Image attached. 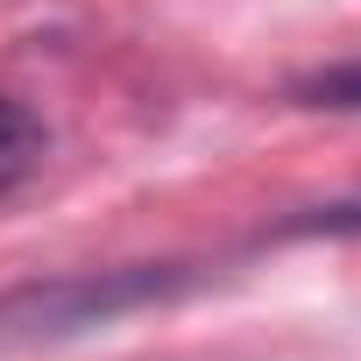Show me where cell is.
<instances>
[{
  "label": "cell",
  "mask_w": 361,
  "mask_h": 361,
  "mask_svg": "<svg viewBox=\"0 0 361 361\" xmlns=\"http://www.w3.org/2000/svg\"><path fill=\"white\" fill-rule=\"evenodd\" d=\"M312 227H333V234H361V206H333V213H319Z\"/></svg>",
  "instance_id": "obj_3"
},
{
  "label": "cell",
  "mask_w": 361,
  "mask_h": 361,
  "mask_svg": "<svg viewBox=\"0 0 361 361\" xmlns=\"http://www.w3.org/2000/svg\"><path fill=\"white\" fill-rule=\"evenodd\" d=\"M298 99H312V106H361V64H340V71L305 78Z\"/></svg>",
  "instance_id": "obj_2"
},
{
  "label": "cell",
  "mask_w": 361,
  "mask_h": 361,
  "mask_svg": "<svg viewBox=\"0 0 361 361\" xmlns=\"http://www.w3.org/2000/svg\"><path fill=\"white\" fill-rule=\"evenodd\" d=\"M36 163H43V128H36L15 99H0V199L15 192Z\"/></svg>",
  "instance_id": "obj_1"
}]
</instances>
